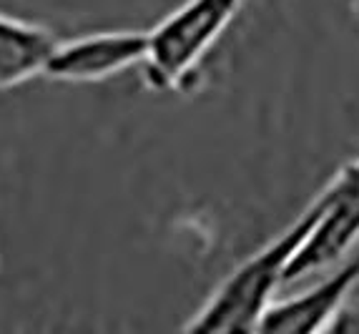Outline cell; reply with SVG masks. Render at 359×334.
Returning <instances> with one entry per match:
<instances>
[{
  "mask_svg": "<svg viewBox=\"0 0 359 334\" xmlns=\"http://www.w3.org/2000/svg\"><path fill=\"white\" fill-rule=\"evenodd\" d=\"M314 219L317 209L309 201L284 232L252 251L216 284L184 324L186 332H259L262 319L287 286V272L311 234Z\"/></svg>",
  "mask_w": 359,
  "mask_h": 334,
  "instance_id": "6da1fadb",
  "label": "cell"
},
{
  "mask_svg": "<svg viewBox=\"0 0 359 334\" xmlns=\"http://www.w3.org/2000/svg\"><path fill=\"white\" fill-rule=\"evenodd\" d=\"M246 0H184L146 30L141 76L156 93H189L206 55L224 38Z\"/></svg>",
  "mask_w": 359,
  "mask_h": 334,
  "instance_id": "7a4b0ae2",
  "label": "cell"
},
{
  "mask_svg": "<svg viewBox=\"0 0 359 334\" xmlns=\"http://www.w3.org/2000/svg\"><path fill=\"white\" fill-rule=\"evenodd\" d=\"M317 219L287 272V284L317 274L359 244V156L347 161L311 199Z\"/></svg>",
  "mask_w": 359,
  "mask_h": 334,
  "instance_id": "3957f363",
  "label": "cell"
},
{
  "mask_svg": "<svg viewBox=\"0 0 359 334\" xmlns=\"http://www.w3.org/2000/svg\"><path fill=\"white\" fill-rule=\"evenodd\" d=\"M146 58V30H93L63 38L50 53L46 78L60 84H101L141 68Z\"/></svg>",
  "mask_w": 359,
  "mask_h": 334,
  "instance_id": "277c9868",
  "label": "cell"
},
{
  "mask_svg": "<svg viewBox=\"0 0 359 334\" xmlns=\"http://www.w3.org/2000/svg\"><path fill=\"white\" fill-rule=\"evenodd\" d=\"M332 267L334 272L327 279L294 297L276 299L262 319L259 332H327L332 319L359 286V244L349 251L347 259H339Z\"/></svg>",
  "mask_w": 359,
  "mask_h": 334,
  "instance_id": "5b68a950",
  "label": "cell"
},
{
  "mask_svg": "<svg viewBox=\"0 0 359 334\" xmlns=\"http://www.w3.org/2000/svg\"><path fill=\"white\" fill-rule=\"evenodd\" d=\"M55 33L41 23L0 13V91H11L46 76Z\"/></svg>",
  "mask_w": 359,
  "mask_h": 334,
  "instance_id": "8992f818",
  "label": "cell"
},
{
  "mask_svg": "<svg viewBox=\"0 0 359 334\" xmlns=\"http://www.w3.org/2000/svg\"><path fill=\"white\" fill-rule=\"evenodd\" d=\"M327 332L334 334H359V297H352L347 305L341 307L339 314L332 319Z\"/></svg>",
  "mask_w": 359,
  "mask_h": 334,
  "instance_id": "52a82bcc",
  "label": "cell"
},
{
  "mask_svg": "<svg viewBox=\"0 0 359 334\" xmlns=\"http://www.w3.org/2000/svg\"><path fill=\"white\" fill-rule=\"evenodd\" d=\"M354 8H357V15H359V0H354Z\"/></svg>",
  "mask_w": 359,
  "mask_h": 334,
  "instance_id": "ba28073f",
  "label": "cell"
}]
</instances>
